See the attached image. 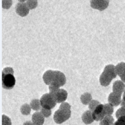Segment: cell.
Wrapping results in <instances>:
<instances>
[{"instance_id":"1","label":"cell","mask_w":125,"mask_h":125,"mask_svg":"<svg viewBox=\"0 0 125 125\" xmlns=\"http://www.w3.org/2000/svg\"><path fill=\"white\" fill-rule=\"evenodd\" d=\"M70 115H71V106L69 103H62L60 104V107L59 109H57L55 111V114H54V122L57 123V124H61L65 122L66 120H68L70 118Z\"/></svg>"},{"instance_id":"2","label":"cell","mask_w":125,"mask_h":125,"mask_svg":"<svg viewBox=\"0 0 125 125\" xmlns=\"http://www.w3.org/2000/svg\"><path fill=\"white\" fill-rule=\"evenodd\" d=\"M16 79L14 76V70L12 67H6L1 73V84L5 89H12L15 86Z\"/></svg>"},{"instance_id":"3","label":"cell","mask_w":125,"mask_h":125,"mask_svg":"<svg viewBox=\"0 0 125 125\" xmlns=\"http://www.w3.org/2000/svg\"><path fill=\"white\" fill-rule=\"evenodd\" d=\"M40 102H41V105H42V108H46V109H50V110L52 108H54L57 103L50 93H45V94L41 96Z\"/></svg>"},{"instance_id":"4","label":"cell","mask_w":125,"mask_h":125,"mask_svg":"<svg viewBox=\"0 0 125 125\" xmlns=\"http://www.w3.org/2000/svg\"><path fill=\"white\" fill-rule=\"evenodd\" d=\"M50 94L52 95V97L55 99V101L57 103H61V104L65 102V100L67 99V96H68L67 91L64 90V89H61V88L58 89L57 91H54V92L50 93Z\"/></svg>"},{"instance_id":"5","label":"cell","mask_w":125,"mask_h":125,"mask_svg":"<svg viewBox=\"0 0 125 125\" xmlns=\"http://www.w3.org/2000/svg\"><path fill=\"white\" fill-rule=\"evenodd\" d=\"M29 10H30V9L28 8L25 0H19L18 3H17V5H16V13H17L18 15H20V16L24 17V16L28 15Z\"/></svg>"},{"instance_id":"6","label":"cell","mask_w":125,"mask_h":125,"mask_svg":"<svg viewBox=\"0 0 125 125\" xmlns=\"http://www.w3.org/2000/svg\"><path fill=\"white\" fill-rule=\"evenodd\" d=\"M90 5L92 8L102 11V10L106 9L108 7L109 1L108 0H92V1H90Z\"/></svg>"},{"instance_id":"7","label":"cell","mask_w":125,"mask_h":125,"mask_svg":"<svg viewBox=\"0 0 125 125\" xmlns=\"http://www.w3.org/2000/svg\"><path fill=\"white\" fill-rule=\"evenodd\" d=\"M102 73L105 75L106 77H108L110 80L114 79L116 76H117V73H116V69H115V66L112 65V64H109V65H106L104 67V70Z\"/></svg>"},{"instance_id":"8","label":"cell","mask_w":125,"mask_h":125,"mask_svg":"<svg viewBox=\"0 0 125 125\" xmlns=\"http://www.w3.org/2000/svg\"><path fill=\"white\" fill-rule=\"evenodd\" d=\"M93 113V118H94L95 121H101L104 117L106 116V114H105V111H104V107L102 104H100V105L92 112Z\"/></svg>"},{"instance_id":"9","label":"cell","mask_w":125,"mask_h":125,"mask_svg":"<svg viewBox=\"0 0 125 125\" xmlns=\"http://www.w3.org/2000/svg\"><path fill=\"white\" fill-rule=\"evenodd\" d=\"M122 102V98H121V95L119 94H116V93H110L109 96H108V103L111 104L112 106H118L119 104H121Z\"/></svg>"},{"instance_id":"10","label":"cell","mask_w":125,"mask_h":125,"mask_svg":"<svg viewBox=\"0 0 125 125\" xmlns=\"http://www.w3.org/2000/svg\"><path fill=\"white\" fill-rule=\"evenodd\" d=\"M113 92L116 93V94H119V95H122L124 91H125V84L121 81V80H117L113 83Z\"/></svg>"},{"instance_id":"11","label":"cell","mask_w":125,"mask_h":125,"mask_svg":"<svg viewBox=\"0 0 125 125\" xmlns=\"http://www.w3.org/2000/svg\"><path fill=\"white\" fill-rule=\"evenodd\" d=\"M54 73H55V76H54V81L53 82H56L60 87L63 86L66 83V77H65L64 73H62L61 71H57V70L54 71Z\"/></svg>"},{"instance_id":"12","label":"cell","mask_w":125,"mask_h":125,"mask_svg":"<svg viewBox=\"0 0 125 125\" xmlns=\"http://www.w3.org/2000/svg\"><path fill=\"white\" fill-rule=\"evenodd\" d=\"M54 76H55V73L53 70H47L45 73L43 74V81L45 84L47 85H50L52 82L54 81Z\"/></svg>"},{"instance_id":"13","label":"cell","mask_w":125,"mask_h":125,"mask_svg":"<svg viewBox=\"0 0 125 125\" xmlns=\"http://www.w3.org/2000/svg\"><path fill=\"white\" fill-rule=\"evenodd\" d=\"M44 116L42 115V113L40 111H36L32 115V122L34 125H43L44 123Z\"/></svg>"},{"instance_id":"14","label":"cell","mask_w":125,"mask_h":125,"mask_svg":"<svg viewBox=\"0 0 125 125\" xmlns=\"http://www.w3.org/2000/svg\"><path fill=\"white\" fill-rule=\"evenodd\" d=\"M81 119H82V121L84 122L85 124H91L93 121H94V118H93V113H92V111H90V110H86L84 113L82 114Z\"/></svg>"},{"instance_id":"15","label":"cell","mask_w":125,"mask_h":125,"mask_svg":"<svg viewBox=\"0 0 125 125\" xmlns=\"http://www.w3.org/2000/svg\"><path fill=\"white\" fill-rule=\"evenodd\" d=\"M80 100H81V102L83 104H84V105H89L90 102L93 99H92V95L90 94V93L85 92V93H83V94L80 96Z\"/></svg>"},{"instance_id":"16","label":"cell","mask_w":125,"mask_h":125,"mask_svg":"<svg viewBox=\"0 0 125 125\" xmlns=\"http://www.w3.org/2000/svg\"><path fill=\"white\" fill-rule=\"evenodd\" d=\"M114 123H115V121H114L112 115H107L99 122V125H114Z\"/></svg>"},{"instance_id":"17","label":"cell","mask_w":125,"mask_h":125,"mask_svg":"<svg viewBox=\"0 0 125 125\" xmlns=\"http://www.w3.org/2000/svg\"><path fill=\"white\" fill-rule=\"evenodd\" d=\"M30 106H31V108H32L33 110H36V111L42 109V105H41L40 99H33V100H31Z\"/></svg>"},{"instance_id":"18","label":"cell","mask_w":125,"mask_h":125,"mask_svg":"<svg viewBox=\"0 0 125 125\" xmlns=\"http://www.w3.org/2000/svg\"><path fill=\"white\" fill-rule=\"evenodd\" d=\"M99 82H100V84H101L103 87H105V86H108V85L110 84L111 80H110L108 77H106L103 73H101V75H100V77H99Z\"/></svg>"},{"instance_id":"19","label":"cell","mask_w":125,"mask_h":125,"mask_svg":"<svg viewBox=\"0 0 125 125\" xmlns=\"http://www.w3.org/2000/svg\"><path fill=\"white\" fill-rule=\"evenodd\" d=\"M115 69H116V73L117 75H122L124 72H125V62H120L118 63L116 66H115Z\"/></svg>"},{"instance_id":"20","label":"cell","mask_w":125,"mask_h":125,"mask_svg":"<svg viewBox=\"0 0 125 125\" xmlns=\"http://www.w3.org/2000/svg\"><path fill=\"white\" fill-rule=\"evenodd\" d=\"M31 109L32 108H31L29 104H23V105L20 107V112H21L23 115H28V114H30Z\"/></svg>"},{"instance_id":"21","label":"cell","mask_w":125,"mask_h":125,"mask_svg":"<svg viewBox=\"0 0 125 125\" xmlns=\"http://www.w3.org/2000/svg\"><path fill=\"white\" fill-rule=\"evenodd\" d=\"M104 107V111H105V114H106V116L107 115H112V113H113V106L111 105V104L107 103V104H104L103 105Z\"/></svg>"},{"instance_id":"22","label":"cell","mask_w":125,"mask_h":125,"mask_svg":"<svg viewBox=\"0 0 125 125\" xmlns=\"http://www.w3.org/2000/svg\"><path fill=\"white\" fill-rule=\"evenodd\" d=\"M100 104H101V103H100L98 100H92V101L90 102V104L88 105L89 110L93 112V111H94V110H95V109H96V108H97V107L100 105Z\"/></svg>"},{"instance_id":"23","label":"cell","mask_w":125,"mask_h":125,"mask_svg":"<svg viewBox=\"0 0 125 125\" xmlns=\"http://www.w3.org/2000/svg\"><path fill=\"white\" fill-rule=\"evenodd\" d=\"M26 4H27L29 9H34L37 7L38 1L37 0H26Z\"/></svg>"},{"instance_id":"24","label":"cell","mask_w":125,"mask_h":125,"mask_svg":"<svg viewBox=\"0 0 125 125\" xmlns=\"http://www.w3.org/2000/svg\"><path fill=\"white\" fill-rule=\"evenodd\" d=\"M1 125H11V119L3 114L1 116Z\"/></svg>"},{"instance_id":"25","label":"cell","mask_w":125,"mask_h":125,"mask_svg":"<svg viewBox=\"0 0 125 125\" xmlns=\"http://www.w3.org/2000/svg\"><path fill=\"white\" fill-rule=\"evenodd\" d=\"M58 89H60V86L57 84L56 82H52L51 84L49 85V93H52L54 91H57Z\"/></svg>"},{"instance_id":"26","label":"cell","mask_w":125,"mask_h":125,"mask_svg":"<svg viewBox=\"0 0 125 125\" xmlns=\"http://www.w3.org/2000/svg\"><path fill=\"white\" fill-rule=\"evenodd\" d=\"M115 115H116V117H117V118H120V117H125V108L120 107V108H119V109L116 111Z\"/></svg>"},{"instance_id":"27","label":"cell","mask_w":125,"mask_h":125,"mask_svg":"<svg viewBox=\"0 0 125 125\" xmlns=\"http://www.w3.org/2000/svg\"><path fill=\"white\" fill-rule=\"evenodd\" d=\"M1 4H2V7H3V8L8 9V8H10V6H11L12 1H11V0H8V1H6V0H2Z\"/></svg>"},{"instance_id":"28","label":"cell","mask_w":125,"mask_h":125,"mask_svg":"<svg viewBox=\"0 0 125 125\" xmlns=\"http://www.w3.org/2000/svg\"><path fill=\"white\" fill-rule=\"evenodd\" d=\"M40 112L42 113V115L44 117H49L51 115V110L50 109H46V108H42L40 110Z\"/></svg>"},{"instance_id":"29","label":"cell","mask_w":125,"mask_h":125,"mask_svg":"<svg viewBox=\"0 0 125 125\" xmlns=\"http://www.w3.org/2000/svg\"><path fill=\"white\" fill-rule=\"evenodd\" d=\"M114 125H125V117H120L115 121Z\"/></svg>"},{"instance_id":"30","label":"cell","mask_w":125,"mask_h":125,"mask_svg":"<svg viewBox=\"0 0 125 125\" xmlns=\"http://www.w3.org/2000/svg\"><path fill=\"white\" fill-rule=\"evenodd\" d=\"M120 78H121V81H122L123 83H125V72H124V73L120 76Z\"/></svg>"},{"instance_id":"31","label":"cell","mask_w":125,"mask_h":125,"mask_svg":"<svg viewBox=\"0 0 125 125\" xmlns=\"http://www.w3.org/2000/svg\"><path fill=\"white\" fill-rule=\"evenodd\" d=\"M23 125H34V123L31 122V121H26V122L23 123Z\"/></svg>"},{"instance_id":"32","label":"cell","mask_w":125,"mask_h":125,"mask_svg":"<svg viewBox=\"0 0 125 125\" xmlns=\"http://www.w3.org/2000/svg\"><path fill=\"white\" fill-rule=\"evenodd\" d=\"M120 105H121V107H122V108H125V101H123V100H122V102H121Z\"/></svg>"},{"instance_id":"33","label":"cell","mask_w":125,"mask_h":125,"mask_svg":"<svg viewBox=\"0 0 125 125\" xmlns=\"http://www.w3.org/2000/svg\"><path fill=\"white\" fill-rule=\"evenodd\" d=\"M122 100H123V101H125V91H124V93L122 94Z\"/></svg>"}]
</instances>
